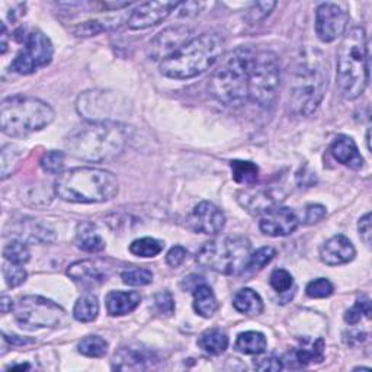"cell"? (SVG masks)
I'll list each match as a JSON object with an SVG mask.
<instances>
[{
	"mask_svg": "<svg viewBox=\"0 0 372 372\" xmlns=\"http://www.w3.org/2000/svg\"><path fill=\"white\" fill-rule=\"evenodd\" d=\"M358 231L362 241L369 247L371 237H372V227H371V212H366L358 223Z\"/></svg>",
	"mask_w": 372,
	"mask_h": 372,
	"instance_id": "49",
	"label": "cell"
},
{
	"mask_svg": "<svg viewBox=\"0 0 372 372\" xmlns=\"http://www.w3.org/2000/svg\"><path fill=\"white\" fill-rule=\"evenodd\" d=\"M190 226L194 231L202 234H219L226 226V217L219 207L204 201L194 208L190 217Z\"/></svg>",
	"mask_w": 372,
	"mask_h": 372,
	"instance_id": "19",
	"label": "cell"
},
{
	"mask_svg": "<svg viewBox=\"0 0 372 372\" xmlns=\"http://www.w3.org/2000/svg\"><path fill=\"white\" fill-rule=\"evenodd\" d=\"M276 6L275 2H258L251 6V9L247 11V19L251 23H256L262 19H265Z\"/></svg>",
	"mask_w": 372,
	"mask_h": 372,
	"instance_id": "45",
	"label": "cell"
},
{
	"mask_svg": "<svg viewBox=\"0 0 372 372\" xmlns=\"http://www.w3.org/2000/svg\"><path fill=\"white\" fill-rule=\"evenodd\" d=\"M255 50L240 47L223 58L209 80L212 97L224 105H243L249 102V76Z\"/></svg>",
	"mask_w": 372,
	"mask_h": 372,
	"instance_id": "5",
	"label": "cell"
},
{
	"mask_svg": "<svg viewBox=\"0 0 372 372\" xmlns=\"http://www.w3.org/2000/svg\"><path fill=\"white\" fill-rule=\"evenodd\" d=\"M276 256V251L270 246H265L258 249L255 253L251 255L249 261H247V265L243 270V275H252L255 272L262 270L273 258Z\"/></svg>",
	"mask_w": 372,
	"mask_h": 372,
	"instance_id": "34",
	"label": "cell"
},
{
	"mask_svg": "<svg viewBox=\"0 0 372 372\" xmlns=\"http://www.w3.org/2000/svg\"><path fill=\"white\" fill-rule=\"evenodd\" d=\"M233 170V179L244 186H253L259 177V168L252 162L233 160L230 163Z\"/></svg>",
	"mask_w": 372,
	"mask_h": 372,
	"instance_id": "30",
	"label": "cell"
},
{
	"mask_svg": "<svg viewBox=\"0 0 372 372\" xmlns=\"http://www.w3.org/2000/svg\"><path fill=\"white\" fill-rule=\"evenodd\" d=\"M233 305L239 313L246 316H259L263 313V301L261 295L251 288L237 291L233 298Z\"/></svg>",
	"mask_w": 372,
	"mask_h": 372,
	"instance_id": "26",
	"label": "cell"
},
{
	"mask_svg": "<svg viewBox=\"0 0 372 372\" xmlns=\"http://www.w3.org/2000/svg\"><path fill=\"white\" fill-rule=\"evenodd\" d=\"M122 283L130 287L148 285L153 281V272L144 268H128L121 273Z\"/></svg>",
	"mask_w": 372,
	"mask_h": 372,
	"instance_id": "36",
	"label": "cell"
},
{
	"mask_svg": "<svg viewBox=\"0 0 372 372\" xmlns=\"http://www.w3.org/2000/svg\"><path fill=\"white\" fill-rule=\"evenodd\" d=\"M165 244L153 237L137 239L130 244V252L138 258H154L163 251Z\"/></svg>",
	"mask_w": 372,
	"mask_h": 372,
	"instance_id": "32",
	"label": "cell"
},
{
	"mask_svg": "<svg viewBox=\"0 0 372 372\" xmlns=\"http://www.w3.org/2000/svg\"><path fill=\"white\" fill-rule=\"evenodd\" d=\"M327 65L319 51L304 54L294 72L291 83V106L302 115L310 116L320 106L327 89Z\"/></svg>",
	"mask_w": 372,
	"mask_h": 372,
	"instance_id": "6",
	"label": "cell"
},
{
	"mask_svg": "<svg viewBox=\"0 0 372 372\" xmlns=\"http://www.w3.org/2000/svg\"><path fill=\"white\" fill-rule=\"evenodd\" d=\"M131 5V2H122V4H118V2H105L104 4V6L106 8V9H111V11H118V9H121V8H126V6H130Z\"/></svg>",
	"mask_w": 372,
	"mask_h": 372,
	"instance_id": "52",
	"label": "cell"
},
{
	"mask_svg": "<svg viewBox=\"0 0 372 372\" xmlns=\"http://www.w3.org/2000/svg\"><path fill=\"white\" fill-rule=\"evenodd\" d=\"M4 276H5V281L8 287L16 288L26 281L28 273L22 268V265H16V263L6 261V263L4 265Z\"/></svg>",
	"mask_w": 372,
	"mask_h": 372,
	"instance_id": "41",
	"label": "cell"
},
{
	"mask_svg": "<svg viewBox=\"0 0 372 372\" xmlns=\"http://www.w3.org/2000/svg\"><path fill=\"white\" fill-rule=\"evenodd\" d=\"M356 251L352 241L344 234H337L329 239L320 247V259L329 266L345 265L355 259Z\"/></svg>",
	"mask_w": 372,
	"mask_h": 372,
	"instance_id": "21",
	"label": "cell"
},
{
	"mask_svg": "<svg viewBox=\"0 0 372 372\" xmlns=\"http://www.w3.org/2000/svg\"><path fill=\"white\" fill-rule=\"evenodd\" d=\"M371 317V301L366 295H361L355 305L345 313V322L349 324H358L362 317Z\"/></svg>",
	"mask_w": 372,
	"mask_h": 372,
	"instance_id": "38",
	"label": "cell"
},
{
	"mask_svg": "<svg viewBox=\"0 0 372 372\" xmlns=\"http://www.w3.org/2000/svg\"><path fill=\"white\" fill-rule=\"evenodd\" d=\"M198 346L208 355H220L229 346V336L220 329H209L199 336Z\"/></svg>",
	"mask_w": 372,
	"mask_h": 372,
	"instance_id": "28",
	"label": "cell"
},
{
	"mask_svg": "<svg viewBox=\"0 0 372 372\" xmlns=\"http://www.w3.org/2000/svg\"><path fill=\"white\" fill-rule=\"evenodd\" d=\"M76 244L86 253H99L105 249V240L89 223H82L76 231Z\"/></svg>",
	"mask_w": 372,
	"mask_h": 372,
	"instance_id": "25",
	"label": "cell"
},
{
	"mask_svg": "<svg viewBox=\"0 0 372 372\" xmlns=\"http://www.w3.org/2000/svg\"><path fill=\"white\" fill-rule=\"evenodd\" d=\"M251 251V241L243 236L223 237L204 243L197 252V262L223 275H239L243 273Z\"/></svg>",
	"mask_w": 372,
	"mask_h": 372,
	"instance_id": "8",
	"label": "cell"
},
{
	"mask_svg": "<svg viewBox=\"0 0 372 372\" xmlns=\"http://www.w3.org/2000/svg\"><path fill=\"white\" fill-rule=\"evenodd\" d=\"M330 151L333 158L344 166H348L351 169H361L363 166V158L358 150L356 143L348 137V136H339L332 143Z\"/></svg>",
	"mask_w": 372,
	"mask_h": 372,
	"instance_id": "22",
	"label": "cell"
},
{
	"mask_svg": "<svg viewBox=\"0 0 372 372\" xmlns=\"http://www.w3.org/2000/svg\"><path fill=\"white\" fill-rule=\"evenodd\" d=\"M269 284L270 287L279 292V294H283V292H287L291 290V287L294 285V278L292 275L285 270V269H275L270 275V279H269Z\"/></svg>",
	"mask_w": 372,
	"mask_h": 372,
	"instance_id": "42",
	"label": "cell"
},
{
	"mask_svg": "<svg viewBox=\"0 0 372 372\" xmlns=\"http://www.w3.org/2000/svg\"><path fill=\"white\" fill-rule=\"evenodd\" d=\"M141 295L137 291H111L106 295V312L112 317L133 313L140 305Z\"/></svg>",
	"mask_w": 372,
	"mask_h": 372,
	"instance_id": "23",
	"label": "cell"
},
{
	"mask_svg": "<svg viewBox=\"0 0 372 372\" xmlns=\"http://www.w3.org/2000/svg\"><path fill=\"white\" fill-rule=\"evenodd\" d=\"M54 115L47 102L33 97H11L0 105L2 131L9 137H26L37 133L50 126Z\"/></svg>",
	"mask_w": 372,
	"mask_h": 372,
	"instance_id": "7",
	"label": "cell"
},
{
	"mask_svg": "<svg viewBox=\"0 0 372 372\" xmlns=\"http://www.w3.org/2000/svg\"><path fill=\"white\" fill-rule=\"evenodd\" d=\"M77 351L87 358H102L108 352V344L105 339L99 336H87L80 340Z\"/></svg>",
	"mask_w": 372,
	"mask_h": 372,
	"instance_id": "33",
	"label": "cell"
},
{
	"mask_svg": "<svg viewBox=\"0 0 372 372\" xmlns=\"http://www.w3.org/2000/svg\"><path fill=\"white\" fill-rule=\"evenodd\" d=\"M65 153L63 151H57L51 150L45 153L43 159H41V168L44 172L50 175H61L65 169Z\"/></svg>",
	"mask_w": 372,
	"mask_h": 372,
	"instance_id": "37",
	"label": "cell"
},
{
	"mask_svg": "<svg viewBox=\"0 0 372 372\" xmlns=\"http://www.w3.org/2000/svg\"><path fill=\"white\" fill-rule=\"evenodd\" d=\"M127 143L126 131L116 122H89L66 140L67 151L76 159L101 163L115 159Z\"/></svg>",
	"mask_w": 372,
	"mask_h": 372,
	"instance_id": "1",
	"label": "cell"
},
{
	"mask_svg": "<svg viewBox=\"0 0 372 372\" xmlns=\"http://www.w3.org/2000/svg\"><path fill=\"white\" fill-rule=\"evenodd\" d=\"M58 198L76 204L105 202L116 197L119 185L114 173L98 168H76L58 175L55 180Z\"/></svg>",
	"mask_w": 372,
	"mask_h": 372,
	"instance_id": "3",
	"label": "cell"
},
{
	"mask_svg": "<svg viewBox=\"0 0 372 372\" xmlns=\"http://www.w3.org/2000/svg\"><path fill=\"white\" fill-rule=\"evenodd\" d=\"M224 38L214 33L191 38L162 61L160 72L163 76L176 80L197 77L217 63L224 51Z\"/></svg>",
	"mask_w": 372,
	"mask_h": 372,
	"instance_id": "2",
	"label": "cell"
},
{
	"mask_svg": "<svg viewBox=\"0 0 372 372\" xmlns=\"http://www.w3.org/2000/svg\"><path fill=\"white\" fill-rule=\"evenodd\" d=\"M13 314L23 329H55L66 323V312L40 295H25L13 304Z\"/></svg>",
	"mask_w": 372,
	"mask_h": 372,
	"instance_id": "10",
	"label": "cell"
},
{
	"mask_svg": "<svg viewBox=\"0 0 372 372\" xmlns=\"http://www.w3.org/2000/svg\"><path fill=\"white\" fill-rule=\"evenodd\" d=\"M12 310H13V302H12V298H9V297L4 295V297H2V313H4V314H6V313L12 312Z\"/></svg>",
	"mask_w": 372,
	"mask_h": 372,
	"instance_id": "51",
	"label": "cell"
},
{
	"mask_svg": "<svg viewBox=\"0 0 372 372\" xmlns=\"http://www.w3.org/2000/svg\"><path fill=\"white\" fill-rule=\"evenodd\" d=\"M300 226L297 214L287 207H275L263 214L259 221V229L270 237H283L292 234Z\"/></svg>",
	"mask_w": 372,
	"mask_h": 372,
	"instance_id": "15",
	"label": "cell"
},
{
	"mask_svg": "<svg viewBox=\"0 0 372 372\" xmlns=\"http://www.w3.org/2000/svg\"><path fill=\"white\" fill-rule=\"evenodd\" d=\"M268 342L261 332H244L240 333L236 340V351L244 355H261L266 351Z\"/></svg>",
	"mask_w": 372,
	"mask_h": 372,
	"instance_id": "27",
	"label": "cell"
},
{
	"mask_svg": "<svg viewBox=\"0 0 372 372\" xmlns=\"http://www.w3.org/2000/svg\"><path fill=\"white\" fill-rule=\"evenodd\" d=\"M255 368L258 371H281L284 368V363L279 358L269 355L255 361Z\"/></svg>",
	"mask_w": 372,
	"mask_h": 372,
	"instance_id": "47",
	"label": "cell"
},
{
	"mask_svg": "<svg viewBox=\"0 0 372 372\" xmlns=\"http://www.w3.org/2000/svg\"><path fill=\"white\" fill-rule=\"evenodd\" d=\"M21 150L16 146L8 144L2 148V179H6L11 176L15 170V168L19 165L21 159Z\"/></svg>",
	"mask_w": 372,
	"mask_h": 372,
	"instance_id": "39",
	"label": "cell"
},
{
	"mask_svg": "<svg viewBox=\"0 0 372 372\" xmlns=\"http://www.w3.org/2000/svg\"><path fill=\"white\" fill-rule=\"evenodd\" d=\"M194 292V310L197 314L201 317L209 319L212 317L217 310H219V302H217L215 294L205 283L197 284V287L192 290Z\"/></svg>",
	"mask_w": 372,
	"mask_h": 372,
	"instance_id": "24",
	"label": "cell"
},
{
	"mask_svg": "<svg viewBox=\"0 0 372 372\" xmlns=\"http://www.w3.org/2000/svg\"><path fill=\"white\" fill-rule=\"evenodd\" d=\"M281 87V63L272 51H256L249 76V102L270 108Z\"/></svg>",
	"mask_w": 372,
	"mask_h": 372,
	"instance_id": "9",
	"label": "cell"
},
{
	"mask_svg": "<svg viewBox=\"0 0 372 372\" xmlns=\"http://www.w3.org/2000/svg\"><path fill=\"white\" fill-rule=\"evenodd\" d=\"M67 275L75 283L82 287L92 288L104 284L109 276V268L102 265L99 261H79L69 266Z\"/></svg>",
	"mask_w": 372,
	"mask_h": 372,
	"instance_id": "20",
	"label": "cell"
},
{
	"mask_svg": "<svg viewBox=\"0 0 372 372\" xmlns=\"http://www.w3.org/2000/svg\"><path fill=\"white\" fill-rule=\"evenodd\" d=\"M327 211L323 205L320 204H313V205H308L305 208V212H304V224H316L319 221H322L324 217H326Z\"/></svg>",
	"mask_w": 372,
	"mask_h": 372,
	"instance_id": "46",
	"label": "cell"
},
{
	"mask_svg": "<svg viewBox=\"0 0 372 372\" xmlns=\"http://www.w3.org/2000/svg\"><path fill=\"white\" fill-rule=\"evenodd\" d=\"M295 359L300 365L322 362L324 359V340L317 339L316 342H307L295 351Z\"/></svg>",
	"mask_w": 372,
	"mask_h": 372,
	"instance_id": "31",
	"label": "cell"
},
{
	"mask_svg": "<svg viewBox=\"0 0 372 372\" xmlns=\"http://www.w3.org/2000/svg\"><path fill=\"white\" fill-rule=\"evenodd\" d=\"M53 54L54 48L50 38L44 33H41V31L35 29L28 34L23 48L12 61L11 70L22 76L33 75L38 69L50 65Z\"/></svg>",
	"mask_w": 372,
	"mask_h": 372,
	"instance_id": "12",
	"label": "cell"
},
{
	"mask_svg": "<svg viewBox=\"0 0 372 372\" xmlns=\"http://www.w3.org/2000/svg\"><path fill=\"white\" fill-rule=\"evenodd\" d=\"M111 28L109 23L106 22H102V21H86L83 23H79L77 26L73 28V34L76 37H80V38H86V37H95L101 33H105V31H108Z\"/></svg>",
	"mask_w": 372,
	"mask_h": 372,
	"instance_id": "40",
	"label": "cell"
},
{
	"mask_svg": "<svg viewBox=\"0 0 372 372\" xmlns=\"http://www.w3.org/2000/svg\"><path fill=\"white\" fill-rule=\"evenodd\" d=\"M369 82L368 41L363 28H352L337 53V84L342 97L354 101L365 92Z\"/></svg>",
	"mask_w": 372,
	"mask_h": 372,
	"instance_id": "4",
	"label": "cell"
},
{
	"mask_svg": "<svg viewBox=\"0 0 372 372\" xmlns=\"http://www.w3.org/2000/svg\"><path fill=\"white\" fill-rule=\"evenodd\" d=\"M237 197L240 205L253 215H263L284 201V194L279 190L252 188V186H249V190L241 191Z\"/></svg>",
	"mask_w": 372,
	"mask_h": 372,
	"instance_id": "17",
	"label": "cell"
},
{
	"mask_svg": "<svg viewBox=\"0 0 372 372\" xmlns=\"http://www.w3.org/2000/svg\"><path fill=\"white\" fill-rule=\"evenodd\" d=\"M186 255H188V252H186L185 247H182V246H175V247H172V249L168 252V255H166V262H168L169 266L177 268V266H180V265L185 262Z\"/></svg>",
	"mask_w": 372,
	"mask_h": 372,
	"instance_id": "48",
	"label": "cell"
},
{
	"mask_svg": "<svg viewBox=\"0 0 372 372\" xmlns=\"http://www.w3.org/2000/svg\"><path fill=\"white\" fill-rule=\"evenodd\" d=\"M4 256L8 262H12L16 265H25L31 259L28 246L22 240L9 241L4 249Z\"/></svg>",
	"mask_w": 372,
	"mask_h": 372,
	"instance_id": "35",
	"label": "cell"
},
{
	"mask_svg": "<svg viewBox=\"0 0 372 372\" xmlns=\"http://www.w3.org/2000/svg\"><path fill=\"white\" fill-rule=\"evenodd\" d=\"M31 366L28 363L25 365H13V366H9V369H29Z\"/></svg>",
	"mask_w": 372,
	"mask_h": 372,
	"instance_id": "53",
	"label": "cell"
},
{
	"mask_svg": "<svg viewBox=\"0 0 372 372\" xmlns=\"http://www.w3.org/2000/svg\"><path fill=\"white\" fill-rule=\"evenodd\" d=\"M158 356L150 349L138 344H130L121 346L112 361V369L115 371H146L154 368Z\"/></svg>",
	"mask_w": 372,
	"mask_h": 372,
	"instance_id": "14",
	"label": "cell"
},
{
	"mask_svg": "<svg viewBox=\"0 0 372 372\" xmlns=\"http://www.w3.org/2000/svg\"><path fill=\"white\" fill-rule=\"evenodd\" d=\"M349 13L342 5L322 4L316 9V34L323 43H333L345 34Z\"/></svg>",
	"mask_w": 372,
	"mask_h": 372,
	"instance_id": "13",
	"label": "cell"
},
{
	"mask_svg": "<svg viewBox=\"0 0 372 372\" xmlns=\"http://www.w3.org/2000/svg\"><path fill=\"white\" fill-rule=\"evenodd\" d=\"M191 29L186 26H172L165 29L156 38L150 43L148 55L153 60H166L183 44L190 41Z\"/></svg>",
	"mask_w": 372,
	"mask_h": 372,
	"instance_id": "18",
	"label": "cell"
},
{
	"mask_svg": "<svg viewBox=\"0 0 372 372\" xmlns=\"http://www.w3.org/2000/svg\"><path fill=\"white\" fill-rule=\"evenodd\" d=\"M77 112L89 122H116L127 112V102L114 92L90 90L77 99Z\"/></svg>",
	"mask_w": 372,
	"mask_h": 372,
	"instance_id": "11",
	"label": "cell"
},
{
	"mask_svg": "<svg viewBox=\"0 0 372 372\" xmlns=\"http://www.w3.org/2000/svg\"><path fill=\"white\" fill-rule=\"evenodd\" d=\"M154 305L163 316H172L175 313V300L169 291H162L154 295Z\"/></svg>",
	"mask_w": 372,
	"mask_h": 372,
	"instance_id": "44",
	"label": "cell"
},
{
	"mask_svg": "<svg viewBox=\"0 0 372 372\" xmlns=\"http://www.w3.org/2000/svg\"><path fill=\"white\" fill-rule=\"evenodd\" d=\"M366 337V334L363 332H354L351 330L349 333H345L344 334V340H345V344L346 345H351V346H355V345H359L361 342H363Z\"/></svg>",
	"mask_w": 372,
	"mask_h": 372,
	"instance_id": "50",
	"label": "cell"
},
{
	"mask_svg": "<svg viewBox=\"0 0 372 372\" xmlns=\"http://www.w3.org/2000/svg\"><path fill=\"white\" fill-rule=\"evenodd\" d=\"M334 287L326 278H317L310 283L305 288V294L310 298H327L333 294Z\"/></svg>",
	"mask_w": 372,
	"mask_h": 372,
	"instance_id": "43",
	"label": "cell"
},
{
	"mask_svg": "<svg viewBox=\"0 0 372 372\" xmlns=\"http://www.w3.org/2000/svg\"><path fill=\"white\" fill-rule=\"evenodd\" d=\"M99 314V302L93 294L82 295L73 308V317L80 323H90L97 320Z\"/></svg>",
	"mask_w": 372,
	"mask_h": 372,
	"instance_id": "29",
	"label": "cell"
},
{
	"mask_svg": "<svg viewBox=\"0 0 372 372\" xmlns=\"http://www.w3.org/2000/svg\"><path fill=\"white\" fill-rule=\"evenodd\" d=\"M180 2H146L140 5L127 19L130 29H146L163 22L173 11L179 8Z\"/></svg>",
	"mask_w": 372,
	"mask_h": 372,
	"instance_id": "16",
	"label": "cell"
}]
</instances>
